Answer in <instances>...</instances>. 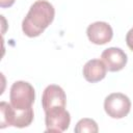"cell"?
<instances>
[{"label": "cell", "mask_w": 133, "mask_h": 133, "mask_svg": "<svg viewBox=\"0 0 133 133\" xmlns=\"http://www.w3.org/2000/svg\"><path fill=\"white\" fill-rule=\"evenodd\" d=\"M0 128L4 129L8 126H14L17 128H25L28 127L33 121V109L32 107L29 109H16L6 102L0 103Z\"/></svg>", "instance_id": "2"}, {"label": "cell", "mask_w": 133, "mask_h": 133, "mask_svg": "<svg viewBox=\"0 0 133 133\" xmlns=\"http://www.w3.org/2000/svg\"><path fill=\"white\" fill-rule=\"evenodd\" d=\"M101 58L109 72H118L123 70L128 60L127 54L121 48L116 47L105 49L101 55Z\"/></svg>", "instance_id": "7"}, {"label": "cell", "mask_w": 133, "mask_h": 133, "mask_svg": "<svg viewBox=\"0 0 133 133\" xmlns=\"http://www.w3.org/2000/svg\"><path fill=\"white\" fill-rule=\"evenodd\" d=\"M86 34L92 44L105 45L111 41L113 36V30L108 23L98 21L87 27Z\"/></svg>", "instance_id": "8"}, {"label": "cell", "mask_w": 133, "mask_h": 133, "mask_svg": "<svg viewBox=\"0 0 133 133\" xmlns=\"http://www.w3.org/2000/svg\"><path fill=\"white\" fill-rule=\"evenodd\" d=\"M131 108L130 99L122 92H113L105 98L104 109L112 118H123L128 115Z\"/></svg>", "instance_id": "4"}, {"label": "cell", "mask_w": 133, "mask_h": 133, "mask_svg": "<svg viewBox=\"0 0 133 133\" xmlns=\"http://www.w3.org/2000/svg\"><path fill=\"white\" fill-rule=\"evenodd\" d=\"M126 43H127V46L133 51V28L128 31L126 35Z\"/></svg>", "instance_id": "11"}, {"label": "cell", "mask_w": 133, "mask_h": 133, "mask_svg": "<svg viewBox=\"0 0 133 133\" xmlns=\"http://www.w3.org/2000/svg\"><path fill=\"white\" fill-rule=\"evenodd\" d=\"M45 123L47 132H63L71 123V116L65 107H56L45 111Z\"/></svg>", "instance_id": "5"}, {"label": "cell", "mask_w": 133, "mask_h": 133, "mask_svg": "<svg viewBox=\"0 0 133 133\" xmlns=\"http://www.w3.org/2000/svg\"><path fill=\"white\" fill-rule=\"evenodd\" d=\"M55 9L46 0L35 1L22 22V30L29 37L38 36L53 22Z\"/></svg>", "instance_id": "1"}, {"label": "cell", "mask_w": 133, "mask_h": 133, "mask_svg": "<svg viewBox=\"0 0 133 133\" xmlns=\"http://www.w3.org/2000/svg\"><path fill=\"white\" fill-rule=\"evenodd\" d=\"M66 96L64 90L55 84L48 85L42 97V105L45 111L56 108V107H65Z\"/></svg>", "instance_id": "6"}, {"label": "cell", "mask_w": 133, "mask_h": 133, "mask_svg": "<svg viewBox=\"0 0 133 133\" xmlns=\"http://www.w3.org/2000/svg\"><path fill=\"white\" fill-rule=\"evenodd\" d=\"M35 99L33 86L26 81H16L12 83L9 92V100L12 107L24 110L32 107Z\"/></svg>", "instance_id": "3"}, {"label": "cell", "mask_w": 133, "mask_h": 133, "mask_svg": "<svg viewBox=\"0 0 133 133\" xmlns=\"http://www.w3.org/2000/svg\"><path fill=\"white\" fill-rule=\"evenodd\" d=\"M74 131L76 133H84V132L97 133L99 131V128H98L97 123L94 119H91V118H82L77 123Z\"/></svg>", "instance_id": "10"}, {"label": "cell", "mask_w": 133, "mask_h": 133, "mask_svg": "<svg viewBox=\"0 0 133 133\" xmlns=\"http://www.w3.org/2000/svg\"><path fill=\"white\" fill-rule=\"evenodd\" d=\"M16 0H0V6L2 8H5V7H10L14 3H15Z\"/></svg>", "instance_id": "12"}, {"label": "cell", "mask_w": 133, "mask_h": 133, "mask_svg": "<svg viewBox=\"0 0 133 133\" xmlns=\"http://www.w3.org/2000/svg\"><path fill=\"white\" fill-rule=\"evenodd\" d=\"M106 65L100 59H90L83 66V76L86 81L95 83L103 80L106 76Z\"/></svg>", "instance_id": "9"}]
</instances>
